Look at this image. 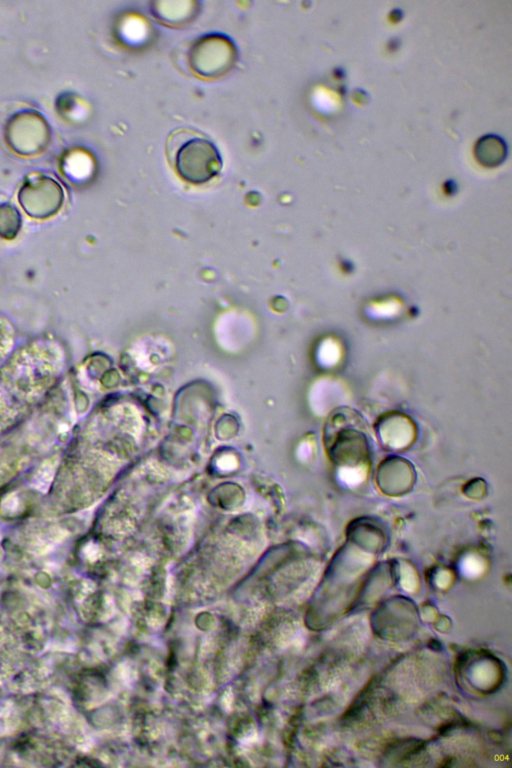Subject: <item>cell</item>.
Returning a JSON list of instances; mask_svg holds the SVG:
<instances>
[{
  "label": "cell",
  "mask_w": 512,
  "mask_h": 768,
  "mask_svg": "<svg viewBox=\"0 0 512 768\" xmlns=\"http://www.w3.org/2000/svg\"><path fill=\"white\" fill-rule=\"evenodd\" d=\"M166 149L177 174L190 184H204L221 171L222 158L218 148L202 134L177 130L168 137Z\"/></svg>",
  "instance_id": "cell-1"
},
{
  "label": "cell",
  "mask_w": 512,
  "mask_h": 768,
  "mask_svg": "<svg viewBox=\"0 0 512 768\" xmlns=\"http://www.w3.org/2000/svg\"><path fill=\"white\" fill-rule=\"evenodd\" d=\"M19 198L29 213L36 216L48 215L60 206L62 189L51 177L35 175L26 180Z\"/></svg>",
  "instance_id": "cell-4"
},
{
  "label": "cell",
  "mask_w": 512,
  "mask_h": 768,
  "mask_svg": "<svg viewBox=\"0 0 512 768\" xmlns=\"http://www.w3.org/2000/svg\"><path fill=\"white\" fill-rule=\"evenodd\" d=\"M474 152L479 163L486 167H494L504 160L506 147L499 137L487 135L477 142Z\"/></svg>",
  "instance_id": "cell-5"
},
{
  "label": "cell",
  "mask_w": 512,
  "mask_h": 768,
  "mask_svg": "<svg viewBox=\"0 0 512 768\" xmlns=\"http://www.w3.org/2000/svg\"><path fill=\"white\" fill-rule=\"evenodd\" d=\"M188 65L198 76L214 79L226 74L236 63L234 43L218 33L197 39L188 52Z\"/></svg>",
  "instance_id": "cell-2"
},
{
  "label": "cell",
  "mask_w": 512,
  "mask_h": 768,
  "mask_svg": "<svg viewBox=\"0 0 512 768\" xmlns=\"http://www.w3.org/2000/svg\"><path fill=\"white\" fill-rule=\"evenodd\" d=\"M5 139L16 153L26 156L35 155L44 151L49 144V125L38 112L21 111L8 120Z\"/></svg>",
  "instance_id": "cell-3"
}]
</instances>
